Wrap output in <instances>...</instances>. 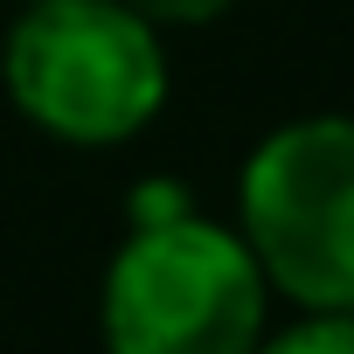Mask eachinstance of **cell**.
I'll return each instance as SVG.
<instances>
[{
    "instance_id": "6da1fadb",
    "label": "cell",
    "mask_w": 354,
    "mask_h": 354,
    "mask_svg": "<svg viewBox=\"0 0 354 354\" xmlns=\"http://www.w3.org/2000/svg\"><path fill=\"white\" fill-rule=\"evenodd\" d=\"M8 104L63 146H125L167 104V49L125 0H21L0 42Z\"/></svg>"
},
{
    "instance_id": "7a4b0ae2",
    "label": "cell",
    "mask_w": 354,
    "mask_h": 354,
    "mask_svg": "<svg viewBox=\"0 0 354 354\" xmlns=\"http://www.w3.org/2000/svg\"><path fill=\"white\" fill-rule=\"evenodd\" d=\"M271 285L250 243L202 209L132 223L104 264V354H257Z\"/></svg>"
},
{
    "instance_id": "3957f363",
    "label": "cell",
    "mask_w": 354,
    "mask_h": 354,
    "mask_svg": "<svg viewBox=\"0 0 354 354\" xmlns=\"http://www.w3.org/2000/svg\"><path fill=\"white\" fill-rule=\"evenodd\" d=\"M236 236L299 313H354V111H313L250 146Z\"/></svg>"
},
{
    "instance_id": "277c9868",
    "label": "cell",
    "mask_w": 354,
    "mask_h": 354,
    "mask_svg": "<svg viewBox=\"0 0 354 354\" xmlns=\"http://www.w3.org/2000/svg\"><path fill=\"white\" fill-rule=\"evenodd\" d=\"M257 354H354V313H299L292 326L264 333Z\"/></svg>"
},
{
    "instance_id": "5b68a950",
    "label": "cell",
    "mask_w": 354,
    "mask_h": 354,
    "mask_svg": "<svg viewBox=\"0 0 354 354\" xmlns=\"http://www.w3.org/2000/svg\"><path fill=\"white\" fill-rule=\"evenodd\" d=\"M132 15H146L153 28H202V21H223L236 0H125Z\"/></svg>"
}]
</instances>
